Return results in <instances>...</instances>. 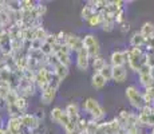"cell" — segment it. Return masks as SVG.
Returning a JSON list of instances; mask_svg holds the SVG:
<instances>
[{
  "instance_id": "29",
  "label": "cell",
  "mask_w": 154,
  "mask_h": 134,
  "mask_svg": "<svg viewBox=\"0 0 154 134\" xmlns=\"http://www.w3.org/2000/svg\"><path fill=\"white\" fill-rule=\"evenodd\" d=\"M35 10H36L38 16H39L40 19H43L44 14H46V11H47V7H46V5L42 4V3H38V4L35 5Z\"/></svg>"
},
{
  "instance_id": "16",
  "label": "cell",
  "mask_w": 154,
  "mask_h": 134,
  "mask_svg": "<svg viewBox=\"0 0 154 134\" xmlns=\"http://www.w3.org/2000/svg\"><path fill=\"white\" fill-rule=\"evenodd\" d=\"M106 64H107V63H106L105 59H103L100 55L95 56V58L93 59V62H91V67H93L94 73H100V71L103 70V67H105Z\"/></svg>"
},
{
  "instance_id": "37",
  "label": "cell",
  "mask_w": 154,
  "mask_h": 134,
  "mask_svg": "<svg viewBox=\"0 0 154 134\" xmlns=\"http://www.w3.org/2000/svg\"><path fill=\"white\" fill-rule=\"evenodd\" d=\"M35 115H36V118H38V120H43V118H44V111H43V110H42V111H40V110H38V114H35Z\"/></svg>"
},
{
  "instance_id": "9",
  "label": "cell",
  "mask_w": 154,
  "mask_h": 134,
  "mask_svg": "<svg viewBox=\"0 0 154 134\" xmlns=\"http://www.w3.org/2000/svg\"><path fill=\"white\" fill-rule=\"evenodd\" d=\"M127 78V70L125 66H118V67H112V80L117 83H122L125 82Z\"/></svg>"
},
{
  "instance_id": "41",
  "label": "cell",
  "mask_w": 154,
  "mask_h": 134,
  "mask_svg": "<svg viewBox=\"0 0 154 134\" xmlns=\"http://www.w3.org/2000/svg\"><path fill=\"white\" fill-rule=\"evenodd\" d=\"M152 134H154V127H152Z\"/></svg>"
},
{
  "instance_id": "32",
  "label": "cell",
  "mask_w": 154,
  "mask_h": 134,
  "mask_svg": "<svg viewBox=\"0 0 154 134\" xmlns=\"http://www.w3.org/2000/svg\"><path fill=\"white\" fill-rule=\"evenodd\" d=\"M44 42H47V43H50L52 47H55L56 46V42H58V40H56V34H48V36L46 38V40H44Z\"/></svg>"
},
{
  "instance_id": "25",
  "label": "cell",
  "mask_w": 154,
  "mask_h": 134,
  "mask_svg": "<svg viewBox=\"0 0 154 134\" xmlns=\"http://www.w3.org/2000/svg\"><path fill=\"white\" fill-rule=\"evenodd\" d=\"M99 74H100V75H102L106 80L112 79V66H111V64H106V66L103 67V70L100 71Z\"/></svg>"
},
{
  "instance_id": "44",
  "label": "cell",
  "mask_w": 154,
  "mask_h": 134,
  "mask_svg": "<svg viewBox=\"0 0 154 134\" xmlns=\"http://www.w3.org/2000/svg\"><path fill=\"white\" fill-rule=\"evenodd\" d=\"M150 134H152V133H150Z\"/></svg>"
},
{
  "instance_id": "28",
  "label": "cell",
  "mask_w": 154,
  "mask_h": 134,
  "mask_svg": "<svg viewBox=\"0 0 154 134\" xmlns=\"http://www.w3.org/2000/svg\"><path fill=\"white\" fill-rule=\"evenodd\" d=\"M87 125H88V121L86 120V118L81 117L78 121V123H76V133L79 132H86L87 130Z\"/></svg>"
},
{
  "instance_id": "13",
  "label": "cell",
  "mask_w": 154,
  "mask_h": 134,
  "mask_svg": "<svg viewBox=\"0 0 154 134\" xmlns=\"http://www.w3.org/2000/svg\"><path fill=\"white\" fill-rule=\"evenodd\" d=\"M130 44H131V47H142L146 44V38H145L140 31H137L130 38Z\"/></svg>"
},
{
  "instance_id": "5",
  "label": "cell",
  "mask_w": 154,
  "mask_h": 134,
  "mask_svg": "<svg viewBox=\"0 0 154 134\" xmlns=\"http://www.w3.org/2000/svg\"><path fill=\"white\" fill-rule=\"evenodd\" d=\"M129 61V50L125 51H114L110 55V63L112 67L118 66H125Z\"/></svg>"
},
{
  "instance_id": "19",
  "label": "cell",
  "mask_w": 154,
  "mask_h": 134,
  "mask_svg": "<svg viewBox=\"0 0 154 134\" xmlns=\"http://www.w3.org/2000/svg\"><path fill=\"white\" fill-rule=\"evenodd\" d=\"M87 23H88V26L90 27H99V26H102L103 24V15L102 14H99V12H95L93 15V16L90 17V19L87 20Z\"/></svg>"
},
{
  "instance_id": "36",
  "label": "cell",
  "mask_w": 154,
  "mask_h": 134,
  "mask_svg": "<svg viewBox=\"0 0 154 134\" xmlns=\"http://www.w3.org/2000/svg\"><path fill=\"white\" fill-rule=\"evenodd\" d=\"M119 26H121V31H122L123 34H126V32H129V30H130V24H129V23L123 22L122 24H119Z\"/></svg>"
},
{
  "instance_id": "20",
  "label": "cell",
  "mask_w": 154,
  "mask_h": 134,
  "mask_svg": "<svg viewBox=\"0 0 154 134\" xmlns=\"http://www.w3.org/2000/svg\"><path fill=\"white\" fill-rule=\"evenodd\" d=\"M95 12H97L95 8H94L93 5H90V4L87 3V4H86L83 8H82V11H81V16H82V19H85L86 22H87V20L90 19V17L93 16V15L95 14Z\"/></svg>"
},
{
  "instance_id": "35",
  "label": "cell",
  "mask_w": 154,
  "mask_h": 134,
  "mask_svg": "<svg viewBox=\"0 0 154 134\" xmlns=\"http://www.w3.org/2000/svg\"><path fill=\"white\" fill-rule=\"evenodd\" d=\"M146 48L147 50H152V51H154V36L149 38V39H146Z\"/></svg>"
},
{
  "instance_id": "42",
  "label": "cell",
  "mask_w": 154,
  "mask_h": 134,
  "mask_svg": "<svg viewBox=\"0 0 154 134\" xmlns=\"http://www.w3.org/2000/svg\"><path fill=\"white\" fill-rule=\"evenodd\" d=\"M0 122H2V118H0ZM0 129H3V127H2V125H0Z\"/></svg>"
},
{
  "instance_id": "6",
  "label": "cell",
  "mask_w": 154,
  "mask_h": 134,
  "mask_svg": "<svg viewBox=\"0 0 154 134\" xmlns=\"http://www.w3.org/2000/svg\"><path fill=\"white\" fill-rule=\"evenodd\" d=\"M90 61H91L90 55H88L87 50H86L85 47L76 52V67H78L81 71L87 70L88 66H90Z\"/></svg>"
},
{
  "instance_id": "11",
  "label": "cell",
  "mask_w": 154,
  "mask_h": 134,
  "mask_svg": "<svg viewBox=\"0 0 154 134\" xmlns=\"http://www.w3.org/2000/svg\"><path fill=\"white\" fill-rule=\"evenodd\" d=\"M55 95H56V90L50 86L48 89L42 91V94H40V102H42L43 105H50V103L55 99Z\"/></svg>"
},
{
  "instance_id": "39",
  "label": "cell",
  "mask_w": 154,
  "mask_h": 134,
  "mask_svg": "<svg viewBox=\"0 0 154 134\" xmlns=\"http://www.w3.org/2000/svg\"><path fill=\"white\" fill-rule=\"evenodd\" d=\"M0 134H5V127H3V129H0Z\"/></svg>"
},
{
  "instance_id": "30",
  "label": "cell",
  "mask_w": 154,
  "mask_h": 134,
  "mask_svg": "<svg viewBox=\"0 0 154 134\" xmlns=\"http://www.w3.org/2000/svg\"><path fill=\"white\" fill-rule=\"evenodd\" d=\"M145 55H146V63L149 64L150 67H154V51H152V50H146Z\"/></svg>"
},
{
  "instance_id": "33",
  "label": "cell",
  "mask_w": 154,
  "mask_h": 134,
  "mask_svg": "<svg viewBox=\"0 0 154 134\" xmlns=\"http://www.w3.org/2000/svg\"><path fill=\"white\" fill-rule=\"evenodd\" d=\"M114 17H115V23H117V24H122L123 23V10H119L117 14H114Z\"/></svg>"
},
{
  "instance_id": "18",
  "label": "cell",
  "mask_w": 154,
  "mask_h": 134,
  "mask_svg": "<svg viewBox=\"0 0 154 134\" xmlns=\"http://www.w3.org/2000/svg\"><path fill=\"white\" fill-rule=\"evenodd\" d=\"M54 73H55V75L58 76L59 79L63 80L67 75H69V67L64 66V64H62V63H58L54 67Z\"/></svg>"
},
{
  "instance_id": "1",
  "label": "cell",
  "mask_w": 154,
  "mask_h": 134,
  "mask_svg": "<svg viewBox=\"0 0 154 134\" xmlns=\"http://www.w3.org/2000/svg\"><path fill=\"white\" fill-rule=\"evenodd\" d=\"M145 63H146V55L142 51V47H131L129 50V61H127V66L130 70L138 73V70Z\"/></svg>"
},
{
  "instance_id": "34",
  "label": "cell",
  "mask_w": 154,
  "mask_h": 134,
  "mask_svg": "<svg viewBox=\"0 0 154 134\" xmlns=\"http://www.w3.org/2000/svg\"><path fill=\"white\" fill-rule=\"evenodd\" d=\"M140 113H142V114H146V115H152V114H154V113H153V106H143L140 110Z\"/></svg>"
},
{
  "instance_id": "40",
  "label": "cell",
  "mask_w": 154,
  "mask_h": 134,
  "mask_svg": "<svg viewBox=\"0 0 154 134\" xmlns=\"http://www.w3.org/2000/svg\"><path fill=\"white\" fill-rule=\"evenodd\" d=\"M76 134H87V132H79V133H76Z\"/></svg>"
},
{
  "instance_id": "4",
  "label": "cell",
  "mask_w": 154,
  "mask_h": 134,
  "mask_svg": "<svg viewBox=\"0 0 154 134\" xmlns=\"http://www.w3.org/2000/svg\"><path fill=\"white\" fill-rule=\"evenodd\" d=\"M83 46H85V48L87 50V52H88V55H90L91 61H93L95 56L99 55V43H98V39L95 38V35H93V34L85 35Z\"/></svg>"
},
{
  "instance_id": "15",
  "label": "cell",
  "mask_w": 154,
  "mask_h": 134,
  "mask_svg": "<svg viewBox=\"0 0 154 134\" xmlns=\"http://www.w3.org/2000/svg\"><path fill=\"white\" fill-rule=\"evenodd\" d=\"M140 32L142 35H143L146 39H149V38H152L154 36V24L152 22H146V23H143L141 27V30H140Z\"/></svg>"
},
{
  "instance_id": "17",
  "label": "cell",
  "mask_w": 154,
  "mask_h": 134,
  "mask_svg": "<svg viewBox=\"0 0 154 134\" xmlns=\"http://www.w3.org/2000/svg\"><path fill=\"white\" fill-rule=\"evenodd\" d=\"M138 76H140V83L143 89H150L154 86V79L150 74H138Z\"/></svg>"
},
{
  "instance_id": "24",
  "label": "cell",
  "mask_w": 154,
  "mask_h": 134,
  "mask_svg": "<svg viewBox=\"0 0 154 134\" xmlns=\"http://www.w3.org/2000/svg\"><path fill=\"white\" fill-rule=\"evenodd\" d=\"M48 36V32L46 31V28L44 27H36L35 28V39H39V40H46V38Z\"/></svg>"
},
{
  "instance_id": "38",
  "label": "cell",
  "mask_w": 154,
  "mask_h": 134,
  "mask_svg": "<svg viewBox=\"0 0 154 134\" xmlns=\"http://www.w3.org/2000/svg\"><path fill=\"white\" fill-rule=\"evenodd\" d=\"M150 75H152V78L154 79V67H152V71H150Z\"/></svg>"
},
{
  "instance_id": "8",
  "label": "cell",
  "mask_w": 154,
  "mask_h": 134,
  "mask_svg": "<svg viewBox=\"0 0 154 134\" xmlns=\"http://www.w3.org/2000/svg\"><path fill=\"white\" fill-rule=\"evenodd\" d=\"M66 46L69 47L71 51L78 52L79 50L83 48V38H79L78 35L74 34H67V39H66Z\"/></svg>"
},
{
  "instance_id": "2",
  "label": "cell",
  "mask_w": 154,
  "mask_h": 134,
  "mask_svg": "<svg viewBox=\"0 0 154 134\" xmlns=\"http://www.w3.org/2000/svg\"><path fill=\"white\" fill-rule=\"evenodd\" d=\"M83 109L91 115V120H94L97 122L102 121L103 118H105V115H106L105 109H103V107L99 105L98 101L94 99V98H87V99L85 101L83 102Z\"/></svg>"
},
{
  "instance_id": "21",
  "label": "cell",
  "mask_w": 154,
  "mask_h": 134,
  "mask_svg": "<svg viewBox=\"0 0 154 134\" xmlns=\"http://www.w3.org/2000/svg\"><path fill=\"white\" fill-rule=\"evenodd\" d=\"M63 114H64V111L60 109V107H54V109L50 111V118H51L52 122L59 123V121H60V118H62Z\"/></svg>"
},
{
  "instance_id": "22",
  "label": "cell",
  "mask_w": 154,
  "mask_h": 134,
  "mask_svg": "<svg viewBox=\"0 0 154 134\" xmlns=\"http://www.w3.org/2000/svg\"><path fill=\"white\" fill-rule=\"evenodd\" d=\"M15 105H16V107L20 110V113H22V114H26V110H27V107H28L27 98L19 95V97H17V99H16V102H15Z\"/></svg>"
},
{
  "instance_id": "14",
  "label": "cell",
  "mask_w": 154,
  "mask_h": 134,
  "mask_svg": "<svg viewBox=\"0 0 154 134\" xmlns=\"http://www.w3.org/2000/svg\"><path fill=\"white\" fill-rule=\"evenodd\" d=\"M138 125L154 127V114L146 115V114H142V113H138Z\"/></svg>"
},
{
  "instance_id": "43",
  "label": "cell",
  "mask_w": 154,
  "mask_h": 134,
  "mask_svg": "<svg viewBox=\"0 0 154 134\" xmlns=\"http://www.w3.org/2000/svg\"><path fill=\"white\" fill-rule=\"evenodd\" d=\"M153 113H154V105H153Z\"/></svg>"
},
{
  "instance_id": "23",
  "label": "cell",
  "mask_w": 154,
  "mask_h": 134,
  "mask_svg": "<svg viewBox=\"0 0 154 134\" xmlns=\"http://www.w3.org/2000/svg\"><path fill=\"white\" fill-rule=\"evenodd\" d=\"M12 91V89L5 83H0V101H5L10 93Z\"/></svg>"
},
{
  "instance_id": "10",
  "label": "cell",
  "mask_w": 154,
  "mask_h": 134,
  "mask_svg": "<svg viewBox=\"0 0 154 134\" xmlns=\"http://www.w3.org/2000/svg\"><path fill=\"white\" fill-rule=\"evenodd\" d=\"M64 111L67 113V115L71 118V121H72L74 123H78L79 118H81V114H79V107H78V105H76L75 102L69 103Z\"/></svg>"
},
{
  "instance_id": "12",
  "label": "cell",
  "mask_w": 154,
  "mask_h": 134,
  "mask_svg": "<svg viewBox=\"0 0 154 134\" xmlns=\"http://www.w3.org/2000/svg\"><path fill=\"white\" fill-rule=\"evenodd\" d=\"M107 80L103 78L99 73H94L93 76H91V86H93L95 90H102L103 87L106 86Z\"/></svg>"
},
{
  "instance_id": "26",
  "label": "cell",
  "mask_w": 154,
  "mask_h": 134,
  "mask_svg": "<svg viewBox=\"0 0 154 134\" xmlns=\"http://www.w3.org/2000/svg\"><path fill=\"white\" fill-rule=\"evenodd\" d=\"M98 127H99V123L97 121H94V120H90L88 121V125H87V134H97V130H98Z\"/></svg>"
},
{
  "instance_id": "7",
  "label": "cell",
  "mask_w": 154,
  "mask_h": 134,
  "mask_svg": "<svg viewBox=\"0 0 154 134\" xmlns=\"http://www.w3.org/2000/svg\"><path fill=\"white\" fill-rule=\"evenodd\" d=\"M20 122H22V126L24 129H28V130H35L39 127L40 125V121L36 118L35 114H23L20 117Z\"/></svg>"
},
{
  "instance_id": "3",
  "label": "cell",
  "mask_w": 154,
  "mask_h": 134,
  "mask_svg": "<svg viewBox=\"0 0 154 134\" xmlns=\"http://www.w3.org/2000/svg\"><path fill=\"white\" fill-rule=\"evenodd\" d=\"M126 98L127 101L130 102V105H131L134 109H138L141 110L142 107H143V99H142V93L141 90H138L135 86H127L126 90Z\"/></svg>"
},
{
  "instance_id": "31",
  "label": "cell",
  "mask_w": 154,
  "mask_h": 134,
  "mask_svg": "<svg viewBox=\"0 0 154 134\" xmlns=\"http://www.w3.org/2000/svg\"><path fill=\"white\" fill-rule=\"evenodd\" d=\"M126 130V134H141L142 133V130H141V127H138V125L137 126H130V127H127Z\"/></svg>"
},
{
  "instance_id": "27",
  "label": "cell",
  "mask_w": 154,
  "mask_h": 134,
  "mask_svg": "<svg viewBox=\"0 0 154 134\" xmlns=\"http://www.w3.org/2000/svg\"><path fill=\"white\" fill-rule=\"evenodd\" d=\"M40 51H42L44 55L48 58V56H51V55H54V47L51 46L50 43H47V42H44L43 43V46H42V48H40Z\"/></svg>"
}]
</instances>
